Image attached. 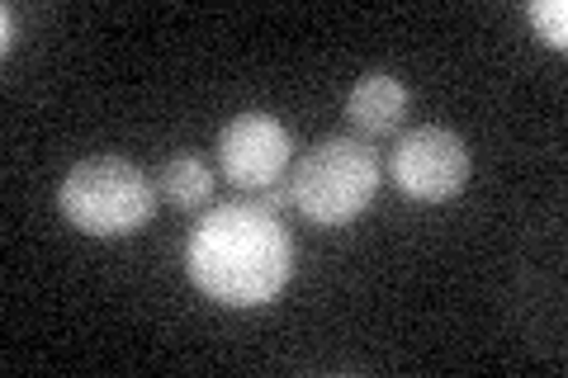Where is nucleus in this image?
<instances>
[{
  "label": "nucleus",
  "mask_w": 568,
  "mask_h": 378,
  "mask_svg": "<svg viewBox=\"0 0 568 378\" xmlns=\"http://www.w3.org/2000/svg\"><path fill=\"white\" fill-rule=\"evenodd\" d=\"M185 269L194 289L223 308H261L294 275V237L265 204H219L194 223Z\"/></svg>",
  "instance_id": "1"
},
{
  "label": "nucleus",
  "mask_w": 568,
  "mask_h": 378,
  "mask_svg": "<svg viewBox=\"0 0 568 378\" xmlns=\"http://www.w3.org/2000/svg\"><path fill=\"white\" fill-rule=\"evenodd\" d=\"M290 204L308 223L342 227L375 204L379 190V156L361 137H323L294 161L290 171Z\"/></svg>",
  "instance_id": "2"
},
{
  "label": "nucleus",
  "mask_w": 568,
  "mask_h": 378,
  "mask_svg": "<svg viewBox=\"0 0 568 378\" xmlns=\"http://www.w3.org/2000/svg\"><path fill=\"white\" fill-rule=\"evenodd\" d=\"M62 218L85 237H129L152 223L156 185L123 156H91L58 185Z\"/></svg>",
  "instance_id": "3"
},
{
  "label": "nucleus",
  "mask_w": 568,
  "mask_h": 378,
  "mask_svg": "<svg viewBox=\"0 0 568 378\" xmlns=\"http://www.w3.org/2000/svg\"><path fill=\"white\" fill-rule=\"evenodd\" d=\"M388 171H394L398 190L417 204H446L465 190L469 180V147L455 129H440V123H422V129H407L394 152H388Z\"/></svg>",
  "instance_id": "4"
},
{
  "label": "nucleus",
  "mask_w": 568,
  "mask_h": 378,
  "mask_svg": "<svg viewBox=\"0 0 568 378\" xmlns=\"http://www.w3.org/2000/svg\"><path fill=\"white\" fill-rule=\"evenodd\" d=\"M294 156V137L275 114H237L219 133V171L237 190H275Z\"/></svg>",
  "instance_id": "5"
},
{
  "label": "nucleus",
  "mask_w": 568,
  "mask_h": 378,
  "mask_svg": "<svg viewBox=\"0 0 568 378\" xmlns=\"http://www.w3.org/2000/svg\"><path fill=\"white\" fill-rule=\"evenodd\" d=\"M407 104H413V95H407V85L398 76H388V71H365L346 95V119L365 137H384V133H398V123L407 119Z\"/></svg>",
  "instance_id": "6"
},
{
  "label": "nucleus",
  "mask_w": 568,
  "mask_h": 378,
  "mask_svg": "<svg viewBox=\"0 0 568 378\" xmlns=\"http://www.w3.org/2000/svg\"><path fill=\"white\" fill-rule=\"evenodd\" d=\"M156 190H162L175 208H204L209 194H213V171H209V161H200L194 152H181L162 166Z\"/></svg>",
  "instance_id": "7"
},
{
  "label": "nucleus",
  "mask_w": 568,
  "mask_h": 378,
  "mask_svg": "<svg viewBox=\"0 0 568 378\" xmlns=\"http://www.w3.org/2000/svg\"><path fill=\"white\" fill-rule=\"evenodd\" d=\"M526 14H530V24H536V33L549 48L568 43V6H564V0H530Z\"/></svg>",
  "instance_id": "8"
},
{
  "label": "nucleus",
  "mask_w": 568,
  "mask_h": 378,
  "mask_svg": "<svg viewBox=\"0 0 568 378\" xmlns=\"http://www.w3.org/2000/svg\"><path fill=\"white\" fill-rule=\"evenodd\" d=\"M14 43V10H6V48Z\"/></svg>",
  "instance_id": "9"
}]
</instances>
